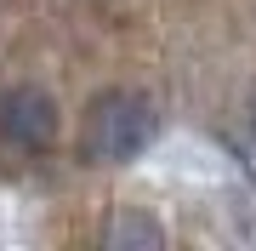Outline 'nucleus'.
<instances>
[{
    "label": "nucleus",
    "mask_w": 256,
    "mask_h": 251,
    "mask_svg": "<svg viewBox=\"0 0 256 251\" xmlns=\"http://www.w3.org/2000/svg\"><path fill=\"white\" fill-rule=\"evenodd\" d=\"M154 137V103L137 92H102L86 114V154L92 160H137Z\"/></svg>",
    "instance_id": "nucleus-1"
},
{
    "label": "nucleus",
    "mask_w": 256,
    "mask_h": 251,
    "mask_svg": "<svg viewBox=\"0 0 256 251\" xmlns=\"http://www.w3.org/2000/svg\"><path fill=\"white\" fill-rule=\"evenodd\" d=\"M57 137V103L40 92V86H12L0 92V143L12 149H46Z\"/></svg>",
    "instance_id": "nucleus-2"
},
{
    "label": "nucleus",
    "mask_w": 256,
    "mask_h": 251,
    "mask_svg": "<svg viewBox=\"0 0 256 251\" xmlns=\"http://www.w3.org/2000/svg\"><path fill=\"white\" fill-rule=\"evenodd\" d=\"M102 240L120 245V251H126V245H142V251H148V245H165V228L154 223V217H142V211H120Z\"/></svg>",
    "instance_id": "nucleus-3"
},
{
    "label": "nucleus",
    "mask_w": 256,
    "mask_h": 251,
    "mask_svg": "<svg viewBox=\"0 0 256 251\" xmlns=\"http://www.w3.org/2000/svg\"><path fill=\"white\" fill-rule=\"evenodd\" d=\"M245 120H250V131H256V92H250V109H245Z\"/></svg>",
    "instance_id": "nucleus-4"
}]
</instances>
